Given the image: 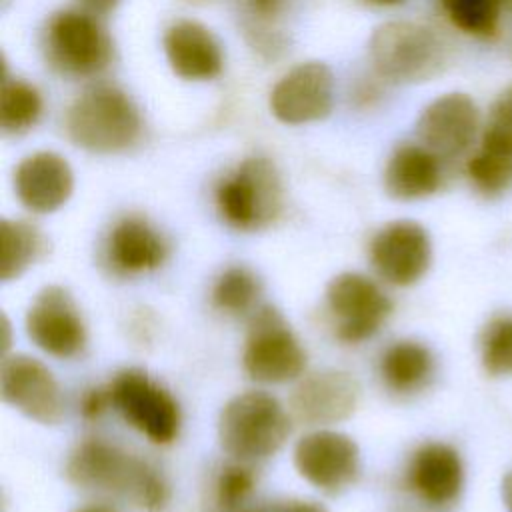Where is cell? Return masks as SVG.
<instances>
[{"mask_svg":"<svg viewBox=\"0 0 512 512\" xmlns=\"http://www.w3.org/2000/svg\"><path fill=\"white\" fill-rule=\"evenodd\" d=\"M142 120L134 102L116 86L98 84L84 90L68 108L70 140L90 152L112 154L136 144Z\"/></svg>","mask_w":512,"mask_h":512,"instance_id":"6da1fadb","label":"cell"},{"mask_svg":"<svg viewBox=\"0 0 512 512\" xmlns=\"http://www.w3.org/2000/svg\"><path fill=\"white\" fill-rule=\"evenodd\" d=\"M370 60L380 78L394 84H422L446 68L442 38L420 22L392 20L370 38Z\"/></svg>","mask_w":512,"mask_h":512,"instance_id":"7a4b0ae2","label":"cell"},{"mask_svg":"<svg viewBox=\"0 0 512 512\" xmlns=\"http://www.w3.org/2000/svg\"><path fill=\"white\" fill-rule=\"evenodd\" d=\"M290 434V416L266 392L234 396L220 412L218 438L222 448L240 462L272 456Z\"/></svg>","mask_w":512,"mask_h":512,"instance_id":"3957f363","label":"cell"},{"mask_svg":"<svg viewBox=\"0 0 512 512\" xmlns=\"http://www.w3.org/2000/svg\"><path fill=\"white\" fill-rule=\"evenodd\" d=\"M220 216L238 230H258L282 210V184L266 158H248L216 188Z\"/></svg>","mask_w":512,"mask_h":512,"instance_id":"277c9868","label":"cell"},{"mask_svg":"<svg viewBox=\"0 0 512 512\" xmlns=\"http://www.w3.org/2000/svg\"><path fill=\"white\" fill-rule=\"evenodd\" d=\"M242 364L252 380L264 384L290 382L304 372L306 352L276 308L260 306L252 312Z\"/></svg>","mask_w":512,"mask_h":512,"instance_id":"5b68a950","label":"cell"},{"mask_svg":"<svg viewBox=\"0 0 512 512\" xmlns=\"http://www.w3.org/2000/svg\"><path fill=\"white\" fill-rule=\"evenodd\" d=\"M112 408L156 444H168L180 430V408L172 394L146 372L130 368L120 372L110 384Z\"/></svg>","mask_w":512,"mask_h":512,"instance_id":"8992f818","label":"cell"},{"mask_svg":"<svg viewBox=\"0 0 512 512\" xmlns=\"http://www.w3.org/2000/svg\"><path fill=\"white\" fill-rule=\"evenodd\" d=\"M46 54L64 74L94 76L110 64L112 42L94 14L62 10L46 26Z\"/></svg>","mask_w":512,"mask_h":512,"instance_id":"52a82bcc","label":"cell"},{"mask_svg":"<svg viewBox=\"0 0 512 512\" xmlns=\"http://www.w3.org/2000/svg\"><path fill=\"white\" fill-rule=\"evenodd\" d=\"M328 310L336 320V336L356 344L374 336L392 312L384 290L364 274H338L326 290Z\"/></svg>","mask_w":512,"mask_h":512,"instance_id":"ba28073f","label":"cell"},{"mask_svg":"<svg viewBox=\"0 0 512 512\" xmlns=\"http://www.w3.org/2000/svg\"><path fill=\"white\" fill-rule=\"evenodd\" d=\"M482 132V116L472 96L446 92L432 100L416 122L422 146L440 160H456L466 154Z\"/></svg>","mask_w":512,"mask_h":512,"instance_id":"9c48e42d","label":"cell"},{"mask_svg":"<svg viewBox=\"0 0 512 512\" xmlns=\"http://www.w3.org/2000/svg\"><path fill=\"white\" fill-rule=\"evenodd\" d=\"M148 462L100 438L80 442L68 456L66 476L86 490L120 492L134 498Z\"/></svg>","mask_w":512,"mask_h":512,"instance_id":"30bf717a","label":"cell"},{"mask_svg":"<svg viewBox=\"0 0 512 512\" xmlns=\"http://www.w3.org/2000/svg\"><path fill=\"white\" fill-rule=\"evenodd\" d=\"M294 464L306 482L326 494H338L358 478L360 452L346 434L316 430L298 440Z\"/></svg>","mask_w":512,"mask_h":512,"instance_id":"8fae6325","label":"cell"},{"mask_svg":"<svg viewBox=\"0 0 512 512\" xmlns=\"http://www.w3.org/2000/svg\"><path fill=\"white\" fill-rule=\"evenodd\" d=\"M30 340L50 356L72 358L86 344V328L70 292L62 286L42 288L26 312Z\"/></svg>","mask_w":512,"mask_h":512,"instance_id":"7c38bea8","label":"cell"},{"mask_svg":"<svg viewBox=\"0 0 512 512\" xmlns=\"http://www.w3.org/2000/svg\"><path fill=\"white\" fill-rule=\"evenodd\" d=\"M370 260L378 276L388 284L412 286L430 268V236L426 228L414 220L390 222L372 238Z\"/></svg>","mask_w":512,"mask_h":512,"instance_id":"4fadbf2b","label":"cell"},{"mask_svg":"<svg viewBox=\"0 0 512 512\" xmlns=\"http://www.w3.org/2000/svg\"><path fill=\"white\" fill-rule=\"evenodd\" d=\"M0 392L4 402L40 424H56L64 414V398L56 378L32 356H4Z\"/></svg>","mask_w":512,"mask_h":512,"instance_id":"5bb4252c","label":"cell"},{"mask_svg":"<svg viewBox=\"0 0 512 512\" xmlns=\"http://www.w3.org/2000/svg\"><path fill=\"white\" fill-rule=\"evenodd\" d=\"M334 106V76L322 62H304L286 72L270 92V110L284 124L322 120Z\"/></svg>","mask_w":512,"mask_h":512,"instance_id":"9a60e30c","label":"cell"},{"mask_svg":"<svg viewBox=\"0 0 512 512\" xmlns=\"http://www.w3.org/2000/svg\"><path fill=\"white\" fill-rule=\"evenodd\" d=\"M360 386L342 370H322L306 376L290 396L296 420L308 426H326L346 420L358 404Z\"/></svg>","mask_w":512,"mask_h":512,"instance_id":"2e32d148","label":"cell"},{"mask_svg":"<svg viewBox=\"0 0 512 512\" xmlns=\"http://www.w3.org/2000/svg\"><path fill=\"white\" fill-rule=\"evenodd\" d=\"M74 188L72 168L56 152H34L14 172V190L22 206L36 214H50L70 198Z\"/></svg>","mask_w":512,"mask_h":512,"instance_id":"e0dca14e","label":"cell"},{"mask_svg":"<svg viewBox=\"0 0 512 512\" xmlns=\"http://www.w3.org/2000/svg\"><path fill=\"white\" fill-rule=\"evenodd\" d=\"M406 480L410 490L428 506H450L464 486L460 454L444 442L422 444L410 458Z\"/></svg>","mask_w":512,"mask_h":512,"instance_id":"ac0fdd59","label":"cell"},{"mask_svg":"<svg viewBox=\"0 0 512 512\" xmlns=\"http://www.w3.org/2000/svg\"><path fill=\"white\" fill-rule=\"evenodd\" d=\"M168 256L164 236L144 218L126 216L118 220L104 244V260L124 276L142 274L158 268Z\"/></svg>","mask_w":512,"mask_h":512,"instance_id":"d6986e66","label":"cell"},{"mask_svg":"<svg viewBox=\"0 0 512 512\" xmlns=\"http://www.w3.org/2000/svg\"><path fill=\"white\" fill-rule=\"evenodd\" d=\"M164 52L170 68L184 80H212L222 72V48L200 22H174L164 34Z\"/></svg>","mask_w":512,"mask_h":512,"instance_id":"ffe728a7","label":"cell"},{"mask_svg":"<svg viewBox=\"0 0 512 512\" xmlns=\"http://www.w3.org/2000/svg\"><path fill=\"white\" fill-rule=\"evenodd\" d=\"M442 162L422 144H402L384 170V186L398 200H420L442 186Z\"/></svg>","mask_w":512,"mask_h":512,"instance_id":"44dd1931","label":"cell"},{"mask_svg":"<svg viewBox=\"0 0 512 512\" xmlns=\"http://www.w3.org/2000/svg\"><path fill=\"white\" fill-rule=\"evenodd\" d=\"M434 374V356L428 346L416 340H398L390 344L380 358V376L396 394H414L422 390Z\"/></svg>","mask_w":512,"mask_h":512,"instance_id":"7402d4cb","label":"cell"},{"mask_svg":"<svg viewBox=\"0 0 512 512\" xmlns=\"http://www.w3.org/2000/svg\"><path fill=\"white\" fill-rule=\"evenodd\" d=\"M44 238L36 226L24 220L0 224V280L10 282L24 274L42 254Z\"/></svg>","mask_w":512,"mask_h":512,"instance_id":"603a6c76","label":"cell"},{"mask_svg":"<svg viewBox=\"0 0 512 512\" xmlns=\"http://www.w3.org/2000/svg\"><path fill=\"white\" fill-rule=\"evenodd\" d=\"M446 18L460 32L492 38L498 32L506 0H438Z\"/></svg>","mask_w":512,"mask_h":512,"instance_id":"cb8c5ba5","label":"cell"},{"mask_svg":"<svg viewBox=\"0 0 512 512\" xmlns=\"http://www.w3.org/2000/svg\"><path fill=\"white\" fill-rule=\"evenodd\" d=\"M42 114L40 92L24 80H4L0 92V124L6 132L32 128Z\"/></svg>","mask_w":512,"mask_h":512,"instance_id":"d4e9b609","label":"cell"},{"mask_svg":"<svg viewBox=\"0 0 512 512\" xmlns=\"http://www.w3.org/2000/svg\"><path fill=\"white\" fill-rule=\"evenodd\" d=\"M258 294H260L258 278L250 270L242 266H234L224 270L216 280L212 288V302L220 312L238 316L254 308Z\"/></svg>","mask_w":512,"mask_h":512,"instance_id":"484cf974","label":"cell"},{"mask_svg":"<svg viewBox=\"0 0 512 512\" xmlns=\"http://www.w3.org/2000/svg\"><path fill=\"white\" fill-rule=\"evenodd\" d=\"M478 150L512 160V84L492 100L482 124Z\"/></svg>","mask_w":512,"mask_h":512,"instance_id":"4316f807","label":"cell"},{"mask_svg":"<svg viewBox=\"0 0 512 512\" xmlns=\"http://www.w3.org/2000/svg\"><path fill=\"white\" fill-rule=\"evenodd\" d=\"M480 360L492 376H512V314L492 318L480 336Z\"/></svg>","mask_w":512,"mask_h":512,"instance_id":"83f0119b","label":"cell"},{"mask_svg":"<svg viewBox=\"0 0 512 512\" xmlns=\"http://www.w3.org/2000/svg\"><path fill=\"white\" fill-rule=\"evenodd\" d=\"M466 176L476 192L494 198L512 188V160L474 150L466 160Z\"/></svg>","mask_w":512,"mask_h":512,"instance_id":"f1b7e54d","label":"cell"},{"mask_svg":"<svg viewBox=\"0 0 512 512\" xmlns=\"http://www.w3.org/2000/svg\"><path fill=\"white\" fill-rule=\"evenodd\" d=\"M256 484V476L246 462L228 464L216 478V502L222 512H236L248 500Z\"/></svg>","mask_w":512,"mask_h":512,"instance_id":"f546056e","label":"cell"},{"mask_svg":"<svg viewBox=\"0 0 512 512\" xmlns=\"http://www.w3.org/2000/svg\"><path fill=\"white\" fill-rule=\"evenodd\" d=\"M110 406H112V400H110L108 386L106 388H92L80 400V412L88 420L100 418Z\"/></svg>","mask_w":512,"mask_h":512,"instance_id":"4dcf8cb0","label":"cell"},{"mask_svg":"<svg viewBox=\"0 0 512 512\" xmlns=\"http://www.w3.org/2000/svg\"><path fill=\"white\" fill-rule=\"evenodd\" d=\"M236 512H326L320 504L310 500H288V502H274L256 508H240Z\"/></svg>","mask_w":512,"mask_h":512,"instance_id":"1f68e13d","label":"cell"},{"mask_svg":"<svg viewBox=\"0 0 512 512\" xmlns=\"http://www.w3.org/2000/svg\"><path fill=\"white\" fill-rule=\"evenodd\" d=\"M284 6V0H246V8L252 18L260 22L274 20Z\"/></svg>","mask_w":512,"mask_h":512,"instance_id":"d6a6232c","label":"cell"},{"mask_svg":"<svg viewBox=\"0 0 512 512\" xmlns=\"http://www.w3.org/2000/svg\"><path fill=\"white\" fill-rule=\"evenodd\" d=\"M82 6H84V10L86 12H90V14H108V12H112L116 6H118V2L120 0H78Z\"/></svg>","mask_w":512,"mask_h":512,"instance_id":"836d02e7","label":"cell"},{"mask_svg":"<svg viewBox=\"0 0 512 512\" xmlns=\"http://www.w3.org/2000/svg\"><path fill=\"white\" fill-rule=\"evenodd\" d=\"M502 498L506 508L512 512V472H508L502 480Z\"/></svg>","mask_w":512,"mask_h":512,"instance_id":"e575fe53","label":"cell"},{"mask_svg":"<svg viewBox=\"0 0 512 512\" xmlns=\"http://www.w3.org/2000/svg\"><path fill=\"white\" fill-rule=\"evenodd\" d=\"M76 512H116V510L112 506H106V504H88V506L78 508Z\"/></svg>","mask_w":512,"mask_h":512,"instance_id":"d590c367","label":"cell"},{"mask_svg":"<svg viewBox=\"0 0 512 512\" xmlns=\"http://www.w3.org/2000/svg\"><path fill=\"white\" fill-rule=\"evenodd\" d=\"M368 2H372V4H376V6H398V4H402L404 0H368Z\"/></svg>","mask_w":512,"mask_h":512,"instance_id":"8d00e7d4","label":"cell"},{"mask_svg":"<svg viewBox=\"0 0 512 512\" xmlns=\"http://www.w3.org/2000/svg\"><path fill=\"white\" fill-rule=\"evenodd\" d=\"M188 2H202V0H188Z\"/></svg>","mask_w":512,"mask_h":512,"instance_id":"74e56055","label":"cell"},{"mask_svg":"<svg viewBox=\"0 0 512 512\" xmlns=\"http://www.w3.org/2000/svg\"><path fill=\"white\" fill-rule=\"evenodd\" d=\"M508 4H510V8H512V0H508Z\"/></svg>","mask_w":512,"mask_h":512,"instance_id":"f35d334b","label":"cell"}]
</instances>
